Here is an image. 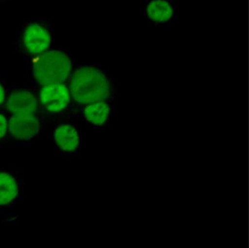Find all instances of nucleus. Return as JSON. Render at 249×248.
Segmentation results:
<instances>
[{
	"instance_id": "5",
	"label": "nucleus",
	"mask_w": 249,
	"mask_h": 248,
	"mask_svg": "<svg viewBox=\"0 0 249 248\" xmlns=\"http://www.w3.org/2000/svg\"><path fill=\"white\" fill-rule=\"evenodd\" d=\"M41 122L37 114L8 115V140L27 142L40 133Z\"/></svg>"
},
{
	"instance_id": "3",
	"label": "nucleus",
	"mask_w": 249,
	"mask_h": 248,
	"mask_svg": "<svg viewBox=\"0 0 249 248\" xmlns=\"http://www.w3.org/2000/svg\"><path fill=\"white\" fill-rule=\"evenodd\" d=\"M70 102L69 89L63 83L45 85L40 90L39 103L46 118L55 117L59 119V115H65Z\"/></svg>"
},
{
	"instance_id": "8",
	"label": "nucleus",
	"mask_w": 249,
	"mask_h": 248,
	"mask_svg": "<svg viewBox=\"0 0 249 248\" xmlns=\"http://www.w3.org/2000/svg\"><path fill=\"white\" fill-rule=\"evenodd\" d=\"M24 42L29 52L40 54L50 46L51 35L49 31L43 26L32 24L27 28L24 32Z\"/></svg>"
},
{
	"instance_id": "9",
	"label": "nucleus",
	"mask_w": 249,
	"mask_h": 248,
	"mask_svg": "<svg viewBox=\"0 0 249 248\" xmlns=\"http://www.w3.org/2000/svg\"><path fill=\"white\" fill-rule=\"evenodd\" d=\"M145 13L150 23L159 26L166 25L173 20L174 6L168 0H151L147 3Z\"/></svg>"
},
{
	"instance_id": "10",
	"label": "nucleus",
	"mask_w": 249,
	"mask_h": 248,
	"mask_svg": "<svg viewBox=\"0 0 249 248\" xmlns=\"http://www.w3.org/2000/svg\"><path fill=\"white\" fill-rule=\"evenodd\" d=\"M111 108L107 101L94 102L85 105L84 108V121L93 126H102L110 118Z\"/></svg>"
},
{
	"instance_id": "11",
	"label": "nucleus",
	"mask_w": 249,
	"mask_h": 248,
	"mask_svg": "<svg viewBox=\"0 0 249 248\" xmlns=\"http://www.w3.org/2000/svg\"><path fill=\"white\" fill-rule=\"evenodd\" d=\"M8 115L0 111V146L6 144L8 140Z\"/></svg>"
},
{
	"instance_id": "7",
	"label": "nucleus",
	"mask_w": 249,
	"mask_h": 248,
	"mask_svg": "<svg viewBox=\"0 0 249 248\" xmlns=\"http://www.w3.org/2000/svg\"><path fill=\"white\" fill-rule=\"evenodd\" d=\"M3 112L12 114H37V102L36 95L28 90H15L7 97Z\"/></svg>"
},
{
	"instance_id": "6",
	"label": "nucleus",
	"mask_w": 249,
	"mask_h": 248,
	"mask_svg": "<svg viewBox=\"0 0 249 248\" xmlns=\"http://www.w3.org/2000/svg\"><path fill=\"white\" fill-rule=\"evenodd\" d=\"M80 132L75 123L65 118L56 121L53 131V142L56 151L62 156L77 153L80 147Z\"/></svg>"
},
{
	"instance_id": "12",
	"label": "nucleus",
	"mask_w": 249,
	"mask_h": 248,
	"mask_svg": "<svg viewBox=\"0 0 249 248\" xmlns=\"http://www.w3.org/2000/svg\"><path fill=\"white\" fill-rule=\"evenodd\" d=\"M6 90L1 83H0V108L3 107L6 102Z\"/></svg>"
},
{
	"instance_id": "4",
	"label": "nucleus",
	"mask_w": 249,
	"mask_h": 248,
	"mask_svg": "<svg viewBox=\"0 0 249 248\" xmlns=\"http://www.w3.org/2000/svg\"><path fill=\"white\" fill-rule=\"evenodd\" d=\"M25 177L21 169L0 168V208L14 207L25 194Z\"/></svg>"
},
{
	"instance_id": "2",
	"label": "nucleus",
	"mask_w": 249,
	"mask_h": 248,
	"mask_svg": "<svg viewBox=\"0 0 249 248\" xmlns=\"http://www.w3.org/2000/svg\"><path fill=\"white\" fill-rule=\"evenodd\" d=\"M72 63L69 57L59 51L43 53L34 67L36 80L40 84L63 83L69 75Z\"/></svg>"
},
{
	"instance_id": "1",
	"label": "nucleus",
	"mask_w": 249,
	"mask_h": 248,
	"mask_svg": "<svg viewBox=\"0 0 249 248\" xmlns=\"http://www.w3.org/2000/svg\"><path fill=\"white\" fill-rule=\"evenodd\" d=\"M113 82L108 74L97 67H82L72 76L71 93L78 105L107 101L113 91Z\"/></svg>"
}]
</instances>
